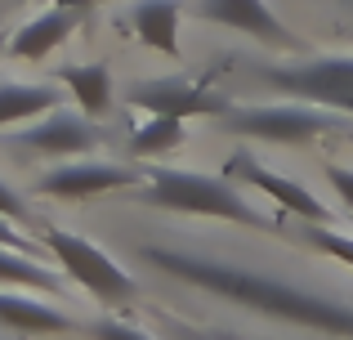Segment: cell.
I'll return each instance as SVG.
<instances>
[{
    "instance_id": "1",
    "label": "cell",
    "mask_w": 353,
    "mask_h": 340,
    "mask_svg": "<svg viewBox=\"0 0 353 340\" xmlns=\"http://www.w3.org/2000/svg\"><path fill=\"white\" fill-rule=\"evenodd\" d=\"M143 260L157 273H165V278H179L197 291H210V296L228 300V305H241L250 314L277 318V323H291V327H309V332H322V336L353 340V305H340V300H327L318 291L291 287V282L273 278V273L228 264V260H210V255H192V251H174V246H143Z\"/></svg>"
},
{
    "instance_id": "2",
    "label": "cell",
    "mask_w": 353,
    "mask_h": 340,
    "mask_svg": "<svg viewBox=\"0 0 353 340\" xmlns=\"http://www.w3.org/2000/svg\"><path fill=\"white\" fill-rule=\"evenodd\" d=\"M143 201L157 210H170V215H201V219H228V224L255 228L268 233L277 228L264 210L250 206V197L237 188L233 179H215V174L201 170H174V166H152L148 170V188Z\"/></svg>"
},
{
    "instance_id": "3",
    "label": "cell",
    "mask_w": 353,
    "mask_h": 340,
    "mask_svg": "<svg viewBox=\"0 0 353 340\" xmlns=\"http://www.w3.org/2000/svg\"><path fill=\"white\" fill-rule=\"evenodd\" d=\"M259 81L286 99L331 108L340 117H353V54H313L295 63H264Z\"/></svg>"
},
{
    "instance_id": "4",
    "label": "cell",
    "mask_w": 353,
    "mask_h": 340,
    "mask_svg": "<svg viewBox=\"0 0 353 340\" xmlns=\"http://www.w3.org/2000/svg\"><path fill=\"white\" fill-rule=\"evenodd\" d=\"M224 130L241 134V139H259V143H313L322 134H345V117L318 103H259V108H228Z\"/></svg>"
},
{
    "instance_id": "5",
    "label": "cell",
    "mask_w": 353,
    "mask_h": 340,
    "mask_svg": "<svg viewBox=\"0 0 353 340\" xmlns=\"http://www.w3.org/2000/svg\"><path fill=\"white\" fill-rule=\"evenodd\" d=\"M45 251H50L54 264H59L77 287H85L99 305H125V300L139 296L134 278L121 269L112 255H108L103 246H94L90 237L72 233V228L50 224V228H45Z\"/></svg>"
},
{
    "instance_id": "6",
    "label": "cell",
    "mask_w": 353,
    "mask_h": 340,
    "mask_svg": "<svg viewBox=\"0 0 353 340\" xmlns=\"http://www.w3.org/2000/svg\"><path fill=\"white\" fill-rule=\"evenodd\" d=\"M148 170H130L121 161H94V157H68L59 166H50L36 179V192L41 197H59V201H90L103 197V192H121L143 183Z\"/></svg>"
},
{
    "instance_id": "7",
    "label": "cell",
    "mask_w": 353,
    "mask_h": 340,
    "mask_svg": "<svg viewBox=\"0 0 353 340\" xmlns=\"http://www.w3.org/2000/svg\"><path fill=\"white\" fill-rule=\"evenodd\" d=\"M125 99L139 108V112H157V117H224L228 99L219 90H210L206 81L192 77H157V81H134L125 90Z\"/></svg>"
},
{
    "instance_id": "8",
    "label": "cell",
    "mask_w": 353,
    "mask_h": 340,
    "mask_svg": "<svg viewBox=\"0 0 353 340\" xmlns=\"http://www.w3.org/2000/svg\"><path fill=\"white\" fill-rule=\"evenodd\" d=\"M14 143H18V148H27V152H41V157H59V161L90 157V152L99 148V126H94V117H85L81 108H77V112L54 108V112H45V117H36V121L18 126Z\"/></svg>"
},
{
    "instance_id": "9",
    "label": "cell",
    "mask_w": 353,
    "mask_h": 340,
    "mask_svg": "<svg viewBox=\"0 0 353 340\" xmlns=\"http://www.w3.org/2000/svg\"><path fill=\"white\" fill-rule=\"evenodd\" d=\"M192 14L201 23H215V27H233V32L250 36V41L268 45V50H286V54H300L304 41L273 14L268 0H197Z\"/></svg>"
},
{
    "instance_id": "10",
    "label": "cell",
    "mask_w": 353,
    "mask_h": 340,
    "mask_svg": "<svg viewBox=\"0 0 353 340\" xmlns=\"http://www.w3.org/2000/svg\"><path fill=\"white\" fill-rule=\"evenodd\" d=\"M228 179H241V183H250L255 192H264V197L273 201L282 215H300L304 224H331V210L322 206V201L313 197L304 183H295V179H286V174L268 170L264 161L246 157V152L228 157Z\"/></svg>"
},
{
    "instance_id": "11",
    "label": "cell",
    "mask_w": 353,
    "mask_h": 340,
    "mask_svg": "<svg viewBox=\"0 0 353 340\" xmlns=\"http://www.w3.org/2000/svg\"><path fill=\"white\" fill-rule=\"evenodd\" d=\"M81 18H85L81 5H50V9H41L36 18H27V23L9 36V59H18V63L50 59V54L81 27Z\"/></svg>"
},
{
    "instance_id": "12",
    "label": "cell",
    "mask_w": 353,
    "mask_h": 340,
    "mask_svg": "<svg viewBox=\"0 0 353 340\" xmlns=\"http://www.w3.org/2000/svg\"><path fill=\"white\" fill-rule=\"evenodd\" d=\"M0 323L14 327V332H77V318L68 309L50 305V300H36V291H18V287H0Z\"/></svg>"
},
{
    "instance_id": "13",
    "label": "cell",
    "mask_w": 353,
    "mask_h": 340,
    "mask_svg": "<svg viewBox=\"0 0 353 340\" xmlns=\"http://www.w3.org/2000/svg\"><path fill=\"white\" fill-rule=\"evenodd\" d=\"M179 18H183L179 0H134V5H130V27H134V36L143 45H152L157 54H165V59H183Z\"/></svg>"
},
{
    "instance_id": "14",
    "label": "cell",
    "mask_w": 353,
    "mask_h": 340,
    "mask_svg": "<svg viewBox=\"0 0 353 340\" xmlns=\"http://www.w3.org/2000/svg\"><path fill=\"white\" fill-rule=\"evenodd\" d=\"M54 81H59L63 90H72V99H77V108L85 117H108L112 112V99H117V86H112V72L103 68V63H59L54 68Z\"/></svg>"
},
{
    "instance_id": "15",
    "label": "cell",
    "mask_w": 353,
    "mask_h": 340,
    "mask_svg": "<svg viewBox=\"0 0 353 340\" xmlns=\"http://www.w3.org/2000/svg\"><path fill=\"white\" fill-rule=\"evenodd\" d=\"M54 108H63V94L50 81H0V130L27 126Z\"/></svg>"
},
{
    "instance_id": "16",
    "label": "cell",
    "mask_w": 353,
    "mask_h": 340,
    "mask_svg": "<svg viewBox=\"0 0 353 340\" xmlns=\"http://www.w3.org/2000/svg\"><path fill=\"white\" fill-rule=\"evenodd\" d=\"M63 269H50L41 255L14 251V246H0V287H18V291H45V296H59L63 291Z\"/></svg>"
},
{
    "instance_id": "17",
    "label": "cell",
    "mask_w": 353,
    "mask_h": 340,
    "mask_svg": "<svg viewBox=\"0 0 353 340\" xmlns=\"http://www.w3.org/2000/svg\"><path fill=\"white\" fill-rule=\"evenodd\" d=\"M183 139H188L183 117H157V112H148L143 121L130 130V152H134V157H165V152L183 148Z\"/></svg>"
},
{
    "instance_id": "18",
    "label": "cell",
    "mask_w": 353,
    "mask_h": 340,
    "mask_svg": "<svg viewBox=\"0 0 353 340\" xmlns=\"http://www.w3.org/2000/svg\"><path fill=\"white\" fill-rule=\"evenodd\" d=\"M304 242H313L322 255H331V260L353 269V233H340L331 224H304Z\"/></svg>"
},
{
    "instance_id": "19",
    "label": "cell",
    "mask_w": 353,
    "mask_h": 340,
    "mask_svg": "<svg viewBox=\"0 0 353 340\" xmlns=\"http://www.w3.org/2000/svg\"><path fill=\"white\" fill-rule=\"evenodd\" d=\"M90 336L94 340H152L143 332V327H130V323H112V318H99L94 327H90Z\"/></svg>"
},
{
    "instance_id": "20",
    "label": "cell",
    "mask_w": 353,
    "mask_h": 340,
    "mask_svg": "<svg viewBox=\"0 0 353 340\" xmlns=\"http://www.w3.org/2000/svg\"><path fill=\"white\" fill-rule=\"evenodd\" d=\"M327 183L336 188L340 206L353 215V166H340V161H331V166H327Z\"/></svg>"
},
{
    "instance_id": "21",
    "label": "cell",
    "mask_w": 353,
    "mask_h": 340,
    "mask_svg": "<svg viewBox=\"0 0 353 340\" xmlns=\"http://www.w3.org/2000/svg\"><path fill=\"white\" fill-rule=\"evenodd\" d=\"M0 246H14V251H27V255H41V246H36L32 237H27L23 228L14 224V219H5V215H0Z\"/></svg>"
},
{
    "instance_id": "22",
    "label": "cell",
    "mask_w": 353,
    "mask_h": 340,
    "mask_svg": "<svg viewBox=\"0 0 353 340\" xmlns=\"http://www.w3.org/2000/svg\"><path fill=\"white\" fill-rule=\"evenodd\" d=\"M0 215H5V219H14V224H23V219L32 215V206H27V201L18 197L14 188H9V183H0Z\"/></svg>"
},
{
    "instance_id": "23",
    "label": "cell",
    "mask_w": 353,
    "mask_h": 340,
    "mask_svg": "<svg viewBox=\"0 0 353 340\" xmlns=\"http://www.w3.org/2000/svg\"><path fill=\"white\" fill-rule=\"evenodd\" d=\"M50 5H81V9H90V5H99V0H50Z\"/></svg>"
},
{
    "instance_id": "24",
    "label": "cell",
    "mask_w": 353,
    "mask_h": 340,
    "mask_svg": "<svg viewBox=\"0 0 353 340\" xmlns=\"http://www.w3.org/2000/svg\"><path fill=\"white\" fill-rule=\"evenodd\" d=\"M0 54H9V36L5 32H0Z\"/></svg>"
},
{
    "instance_id": "25",
    "label": "cell",
    "mask_w": 353,
    "mask_h": 340,
    "mask_svg": "<svg viewBox=\"0 0 353 340\" xmlns=\"http://www.w3.org/2000/svg\"><path fill=\"white\" fill-rule=\"evenodd\" d=\"M345 5H353V0H345Z\"/></svg>"
}]
</instances>
